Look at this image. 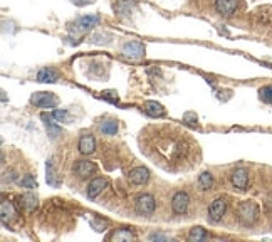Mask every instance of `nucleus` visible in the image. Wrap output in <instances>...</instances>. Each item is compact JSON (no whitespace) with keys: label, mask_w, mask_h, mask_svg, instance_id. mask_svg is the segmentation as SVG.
<instances>
[{"label":"nucleus","mask_w":272,"mask_h":242,"mask_svg":"<svg viewBox=\"0 0 272 242\" xmlns=\"http://www.w3.org/2000/svg\"><path fill=\"white\" fill-rule=\"evenodd\" d=\"M143 109H145L146 115L152 116V118H161V116H165V108L156 101H146L145 104H143Z\"/></svg>","instance_id":"nucleus-16"},{"label":"nucleus","mask_w":272,"mask_h":242,"mask_svg":"<svg viewBox=\"0 0 272 242\" xmlns=\"http://www.w3.org/2000/svg\"><path fill=\"white\" fill-rule=\"evenodd\" d=\"M106 187H108V178H104V177L94 178V180H91L89 185H87V197H89V199H96Z\"/></svg>","instance_id":"nucleus-11"},{"label":"nucleus","mask_w":272,"mask_h":242,"mask_svg":"<svg viewBox=\"0 0 272 242\" xmlns=\"http://www.w3.org/2000/svg\"><path fill=\"white\" fill-rule=\"evenodd\" d=\"M238 5V0H215V9L220 16H232Z\"/></svg>","instance_id":"nucleus-12"},{"label":"nucleus","mask_w":272,"mask_h":242,"mask_svg":"<svg viewBox=\"0 0 272 242\" xmlns=\"http://www.w3.org/2000/svg\"><path fill=\"white\" fill-rule=\"evenodd\" d=\"M31 103L39 108H56L57 106V98L52 93H34L31 96Z\"/></svg>","instance_id":"nucleus-7"},{"label":"nucleus","mask_w":272,"mask_h":242,"mask_svg":"<svg viewBox=\"0 0 272 242\" xmlns=\"http://www.w3.org/2000/svg\"><path fill=\"white\" fill-rule=\"evenodd\" d=\"M205 237H207V232H205V229H202V227H193L188 232L190 242H200V241H204Z\"/></svg>","instance_id":"nucleus-24"},{"label":"nucleus","mask_w":272,"mask_h":242,"mask_svg":"<svg viewBox=\"0 0 272 242\" xmlns=\"http://www.w3.org/2000/svg\"><path fill=\"white\" fill-rule=\"evenodd\" d=\"M128 178H130V182L135 183V185H143V183H146L150 180V170L145 167H136L130 172Z\"/></svg>","instance_id":"nucleus-10"},{"label":"nucleus","mask_w":272,"mask_h":242,"mask_svg":"<svg viewBox=\"0 0 272 242\" xmlns=\"http://www.w3.org/2000/svg\"><path fill=\"white\" fill-rule=\"evenodd\" d=\"M170 237L168 236H163V234H152L150 236V241H168Z\"/></svg>","instance_id":"nucleus-30"},{"label":"nucleus","mask_w":272,"mask_h":242,"mask_svg":"<svg viewBox=\"0 0 272 242\" xmlns=\"http://www.w3.org/2000/svg\"><path fill=\"white\" fill-rule=\"evenodd\" d=\"M46 170H47V183H49V185H52V187H59V185H61V178H57V173H56V170H54L52 160L47 161Z\"/></svg>","instance_id":"nucleus-20"},{"label":"nucleus","mask_w":272,"mask_h":242,"mask_svg":"<svg viewBox=\"0 0 272 242\" xmlns=\"http://www.w3.org/2000/svg\"><path fill=\"white\" fill-rule=\"evenodd\" d=\"M121 54L130 61H141L145 57V46L138 40H130L121 47Z\"/></svg>","instance_id":"nucleus-3"},{"label":"nucleus","mask_w":272,"mask_h":242,"mask_svg":"<svg viewBox=\"0 0 272 242\" xmlns=\"http://www.w3.org/2000/svg\"><path fill=\"white\" fill-rule=\"evenodd\" d=\"M109 239L116 241V242H119V241H135L136 236L131 232L130 229H118L116 232L111 234V237H109Z\"/></svg>","instance_id":"nucleus-19"},{"label":"nucleus","mask_w":272,"mask_h":242,"mask_svg":"<svg viewBox=\"0 0 272 242\" xmlns=\"http://www.w3.org/2000/svg\"><path fill=\"white\" fill-rule=\"evenodd\" d=\"M2 221L3 224H5L7 219H12V217H16L17 215V212H16V208H14V205L10 204V202H7V200H3L2 202Z\"/></svg>","instance_id":"nucleus-21"},{"label":"nucleus","mask_w":272,"mask_h":242,"mask_svg":"<svg viewBox=\"0 0 272 242\" xmlns=\"http://www.w3.org/2000/svg\"><path fill=\"white\" fill-rule=\"evenodd\" d=\"M19 183L22 187H25V189H37V180L32 175H25L24 178H20Z\"/></svg>","instance_id":"nucleus-26"},{"label":"nucleus","mask_w":272,"mask_h":242,"mask_svg":"<svg viewBox=\"0 0 272 242\" xmlns=\"http://www.w3.org/2000/svg\"><path fill=\"white\" fill-rule=\"evenodd\" d=\"M155 207H156V202H155V199H153V195H150V193H141V195L136 197L135 208L138 214L150 215L155 212Z\"/></svg>","instance_id":"nucleus-4"},{"label":"nucleus","mask_w":272,"mask_h":242,"mask_svg":"<svg viewBox=\"0 0 272 242\" xmlns=\"http://www.w3.org/2000/svg\"><path fill=\"white\" fill-rule=\"evenodd\" d=\"M188 205H190V197L185 192H176L173 199H171V208H173L175 214H185L188 210Z\"/></svg>","instance_id":"nucleus-9"},{"label":"nucleus","mask_w":272,"mask_h":242,"mask_svg":"<svg viewBox=\"0 0 272 242\" xmlns=\"http://www.w3.org/2000/svg\"><path fill=\"white\" fill-rule=\"evenodd\" d=\"M72 3H76V5H87V3H93L94 0H71Z\"/></svg>","instance_id":"nucleus-31"},{"label":"nucleus","mask_w":272,"mask_h":242,"mask_svg":"<svg viewBox=\"0 0 272 242\" xmlns=\"http://www.w3.org/2000/svg\"><path fill=\"white\" fill-rule=\"evenodd\" d=\"M102 98H106V100H109V101H113V103H116L118 101V96L113 91H106V93H102Z\"/></svg>","instance_id":"nucleus-29"},{"label":"nucleus","mask_w":272,"mask_h":242,"mask_svg":"<svg viewBox=\"0 0 272 242\" xmlns=\"http://www.w3.org/2000/svg\"><path fill=\"white\" fill-rule=\"evenodd\" d=\"M99 20H101L99 16H83L72 24L71 31L76 32V34H83V32H87L89 29H93L94 25H98Z\"/></svg>","instance_id":"nucleus-5"},{"label":"nucleus","mask_w":272,"mask_h":242,"mask_svg":"<svg viewBox=\"0 0 272 242\" xmlns=\"http://www.w3.org/2000/svg\"><path fill=\"white\" fill-rule=\"evenodd\" d=\"M52 116L57 121H68L69 120V115H68V111H66V109H56V111L52 113Z\"/></svg>","instance_id":"nucleus-27"},{"label":"nucleus","mask_w":272,"mask_h":242,"mask_svg":"<svg viewBox=\"0 0 272 242\" xmlns=\"http://www.w3.org/2000/svg\"><path fill=\"white\" fill-rule=\"evenodd\" d=\"M198 185H200L202 190H210L212 185H214V177H212L210 172H204V173L198 177Z\"/></svg>","instance_id":"nucleus-22"},{"label":"nucleus","mask_w":272,"mask_h":242,"mask_svg":"<svg viewBox=\"0 0 272 242\" xmlns=\"http://www.w3.org/2000/svg\"><path fill=\"white\" fill-rule=\"evenodd\" d=\"M78 148L83 155H91V153H94V150H96V140H94L93 135H87V133L83 135V137L79 138Z\"/></svg>","instance_id":"nucleus-13"},{"label":"nucleus","mask_w":272,"mask_h":242,"mask_svg":"<svg viewBox=\"0 0 272 242\" xmlns=\"http://www.w3.org/2000/svg\"><path fill=\"white\" fill-rule=\"evenodd\" d=\"M259 98L267 104H272V86H264L259 89Z\"/></svg>","instance_id":"nucleus-25"},{"label":"nucleus","mask_w":272,"mask_h":242,"mask_svg":"<svg viewBox=\"0 0 272 242\" xmlns=\"http://www.w3.org/2000/svg\"><path fill=\"white\" fill-rule=\"evenodd\" d=\"M139 150L167 172H185L200 160V146L185 130L171 124H150L138 138Z\"/></svg>","instance_id":"nucleus-1"},{"label":"nucleus","mask_w":272,"mask_h":242,"mask_svg":"<svg viewBox=\"0 0 272 242\" xmlns=\"http://www.w3.org/2000/svg\"><path fill=\"white\" fill-rule=\"evenodd\" d=\"M227 212V200L225 199H215L212 202V205L208 207V221L210 222H220L222 217Z\"/></svg>","instance_id":"nucleus-6"},{"label":"nucleus","mask_w":272,"mask_h":242,"mask_svg":"<svg viewBox=\"0 0 272 242\" xmlns=\"http://www.w3.org/2000/svg\"><path fill=\"white\" fill-rule=\"evenodd\" d=\"M183 121H187L188 124H197L198 116L195 115V113H185V115H183Z\"/></svg>","instance_id":"nucleus-28"},{"label":"nucleus","mask_w":272,"mask_h":242,"mask_svg":"<svg viewBox=\"0 0 272 242\" xmlns=\"http://www.w3.org/2000/svg\"><path fill=\"white\" fill-rule=\"evenodd\" d=\"M96 170H98L96 163H93V161H87V160L76 161L74 167H72V172H74V173L78 175L79 178H87L89 175H93Z\"/></svg>","instance_id":"nucleus-8"},{"label":"nucleus","mask_w":272,"mask_h":242,"mask_svg":"<svg viewBox=\"0 0 272 242\" xmlns=\"http://www.w3.org/2000/svg\"><path fill=\"white\" fill-rule=\"evenodd\" d=\"M42 121H44V126H46V130H47V133H49V137L51 138H57L59 135H61V126H57L56 123H54V116H51V115H47V113H42Z\"/></svg>","instance_id":"nucleus-15"},{"label":"nucleus","mask_w":272,"mask_h":242,"mask_svg":"<svg viewBox=\"0 0 272 242\" xmlns=\"http://www.w3.org/2000/svg\"><path fill=\"white\" fill-rule=\"evenodd\" d=\"M59 78V74L54 69H51V68H44V69H40L39 71V74H37V81L39 83H56Z\"/></svg>","instance_id":"nucleus-18"},{"label":"nucleus","mask_w":272,"mask_h":242,"mask_svg":"<svg viewBox=\"0 0 272 242\" xmlns=\"http://www.w3.org/2000/svg\"><path fill=\"white\" fill-rule=\"evenodd\" d=\"M232 185L235 189H240V190H245L249 185V173L245 168H237V170H234L232 173Z\"/></svg>","instance_id":"nucleus-14"},{"label":"nucleus","mask_w":272,"mask_h":242,"mask_svg":"<svg viewBox=\"0 0 272 242\" xmlns=\"http://www.w3.org/2000/svg\"><path fill=\"white\" fill-rule=\"evenodd\" d=\"M237 217L242 225H252L257 221V217H259V207H257L255 202L252 200L242 202L237 208Z\"/></svg>","instance_id":"nucleus-2"},{"label":"nucleus","mask_w":272,"mask_h":242,"mask_svg":"<svg viewBox=\"0 0 272 242\" xmlns=\"http://www.w3.org/2000/svg\"><path fill=\"white\" fill-rule=\"evenodd\" d=\"M101 131L104 135H109V137L116 135V131H118V121H115V120H104L101 123Z\"/></svg>","instance_id":"nucleus-23"},{"label":"nucleus","mask_w":272,"mask_h":242,"mask_svg":"<svg viewBox=\"0 0 272 242\" xmlns=\"http://www.w3.org/2000/svg\"><path fill=\"white\" fill-rule=\"evenodd\" d=\"M20 207L24 208L25 212H34L37 208V197L34 193H24L22 197H19Z\"/></svg>","instance_id":"nucleus-17"}]
</instances>
